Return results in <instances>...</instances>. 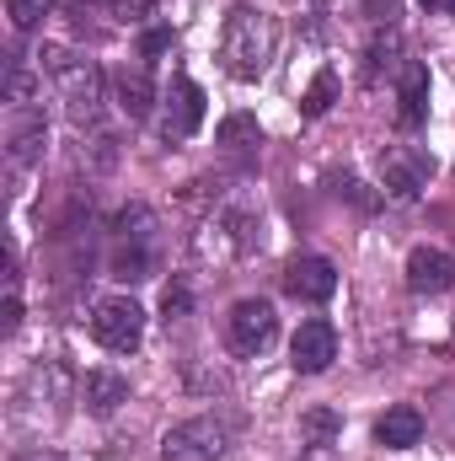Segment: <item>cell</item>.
<instances>
[{
	"instance_id": "cell-5",
	"label": "cell",
	"mask_w": 455,
	"mask_h": 461,
	"mask_svg": "<svg viewBox=\"0 0 455 461\" xmlns=\"http://www.w3.org/2000/svg\"><path fill=\"white\" fill-rule=\"evenodd\" d=\"M273 333H279V317H273V306L268 301H236L226 317V339L236 354H263V348L273 344Z\"/></svg>"
},
{
	"instance_id": "cell-7",
	"label": "cell",
	"mask_w": 455,
	"mask_h": 461,
	"mask_svg": "<svg viewBox=\"0 0 455 461\" xmlns=\"http://www.w3.org/2000/svg\"><path fill=\"white\" fill-rule=\"evenodd\" d=\"M290 359H295L300 375H322V370L338 359V333H333V322H322V317L300 322V333L290 339Z\"/></svg>"
},
{
	"instance_id": "cell-26",
	"label": "cell",
	"mask_w": 455,
	"mask_h": 461,
	"mask_svg": "<svg viewBox=\"0 0 455 461\" xmlns=\"http://www.w3.org/2000/svg\"><path fill=\"white\" fill-rule=\"evenodd\" d=\"M139 49H145V59H156V54H166V49H172V32H166V27H150V32L139 38Z\"/></svg>"
},
{
	"instance_id": "cell-20",
	"label": "cell",
	"mask_w": 455,
	"mask_h": 461,
	"mask_svg": "<svg viewBox=\"0 0 455 461\" xmlns=\"http://www.w3.org/2000/svg\"><path fill=\"white\" fill-rule=\"evenodd\" d=\"M5 11H11V27L32 32L43 16H54V0H5Z\"/></svg>"
},
{
	"instance_id": "cell-11",
	"label": "cell",
	"mask_w": 455,
	"mask_h": 461,
	"mask_svg": "<svg viewBox=\"0 0 455 461\" xmlns=\"http://www.w3.org/2000/svg\"><path fill=\"white\" fill-rule=\"evenodd\" d=\"M81 402H86V413L108 419V413H118L129 402V381L118 370H86L81 375Z\"/></svg>"
},
{
	"instance_id": "cell-18",
	"label": "cell",
	"mask_w": 455,
	"mask_h": 461,
	"mask_svg": "<svg viewBox=\"0 0 455 461\" xmlns=\"http://www.w3.org/2000/svg\"><path fill=\"white\" fill-rule=\"evenodd\" d=\"M397 59H402V38L386 27V32H375L370 38V49H364V70L370 76H380V70H397Z\"/></svg>"
},
{
	"instance_id": "cell-30",
	"label": "cell",
	"mask_w": 455,
	"mask_h": 461,
	"mask_svg": "<svg viewBox=\"0 0 455 461\" xmlns=\"http://www.w3.org/2000/svg\"><path fill=\"white\" fill-rule=\"evenodd\" d=\"M16 461H54V456H32V451H27V456H16Z\"/></svg>"
},
{
	"instance_id": "cell-9",
	"label": "cell",
	"mask_w": 455,
	"mask_h": 461,
	"mask_svg": "<svg viewBox=\"0 0 455 461\" xmlns=\"http://www.w3.org/2000/svg\"><path fill=\"white\" fill-rule=\"evenodd\" d=\"M407 285L418 295H445V290H455V258L440 252V247H413L407 252Z\"/></svg>"
},
{
	"instance_id": "cell-16",
	"label": "cell",
	"mask_w": 455,
	"mask_h": 461,
	"mask_svg": "<svg viewBox=\"0 0 455 461\" xmlns=\"http://www.w3.org/2000/svg\"><path fill=\"white\" fill-rule=\"evenodd\" d=\"M424 113H429V70L424 65H407L402 70V129H418L424 123Z\"/></svg>"
},
{
	"instance_id": "cell-31",
	"label": "cell",
	"mask_w": 455,
	"mask_h": 461,
	"mask_svg": "<svg viewBox=\"0 0 455 461\" xmlns=\"http://www.w3.org/2000/svg\"><path fill=\"white\" fill-rule=\"evenodd\" d=\"M451 16H455V0H451Z\"/></svg>"
},
{
	"instance_id": "cell-13",
	"label": "cell",
	"mask_w": 455,
	"mask_h": 461,
	"mask_svg": "<svg viewBox=\"0 0 455 461\" xmlns=\"http://www.w3.org/2000/svg\"><path fill=\"white\" fill-rule=\"evenodd\" d=\"M113 97H118V108H123V118H129V123H139V118L156 113V81H150L145 70H118Z\"/></svg>"
},
{
	"instance_id": "cell-32",
	"label": "cell",
	"mask_w": 455,
	"mask_h": 461,
	"mask_svg": "<svg viewBox=\"0 0 455 461\" xmlns=\"http://www.w3.org/2000/svg\"><path fill=\"white\" fill-rule=\"evenodd\" d=\"M81 5H86V0H81Z\"/></svg>"
},
{
	"instance_id": "cell-3",
	"label": "cell",
	"mask_w": 455,
	"mask_h": 461,
	"mask_svg": "<svg viewBox=\"0 0 455 461\" xmlns=\"http://www.w3.org/2000/svg\"><path fill=\"white\" fill-rule=\"evenodd\" d=\"M92 339L108 348V354H134L139 339H145V312L129 295H103L92 306Z\"/></svg>"
},
{
	"instance_id": "cell-24",
	"label": "cell",
	"mask_w": 455,
	"mask_h": 461,
	"mask_svg": "<svg viewBox=\"0 0 455 461\" xmlns=\"http://www.w3.org/2000/svg\"><path fill=\"white\" fill-rule=\"evenodd\" d=\"M188 312H193V290H188L183 279H172V285L161 290V317L177 322V317H188Z\"/></svg>"
},
{
	"instance_id": "cell-21",
	"label": "cell",
	"mask_w": 455,
	"mask_h": 461,
	"mask_svg": "<svg viewBox=\"0 0 455 461\" xmlns=\"http://www.w3.org/2000/svg\"><path fill=\"white\" fill-rule=\"evenodd\" d=\"M333 92H338V81H333V70H322V76L311 81V92L300 97L306 118H322V113H327V108H333Z\"/></svg>"
},
{
	"instance_id": "cell-27",
	"label": "cell",
	"mask_w": 455,
	"mask_h": 461,
	"mask_svg": "<svg viewBox=\"0 0 455 461\" xmlns=\"http://www.w3.org/2000/svg\"><path fill=\"white\" fill-rule=\"evenodd\" d=\"M364 11H370L375 27H391L397 22V0H364Z\"/></svg>"
},
{
	"instance_id": "cell-8",
	"label": "cell",
	"mask_w": 455,
	"mask_h": 461,
	"mask_svg": "<svg viewBox=\"0 0 455 461\" xmlns=\"http://www.w3.org/2000/svg\"><path fill=\"white\" fill-rule=\"evenodd\" d=\"M204 123V92L188 81V76H177L172 81V92H166V113H161V140H188L193 129Z\"/></svg>"
},
{
	"instance_id": "cell-12",
	"label": "cell",
	"mask_w": 455,
	"mask_h": 461,
	"mask_svg": "<svg viewBox=\"0 0 455 461\" xmlns=\"http://www.w3.org/2000/svg\"><path fill=\"white\" fill-rule=\"evenodd\" d=\"M375 440L386 446V451H407V446H418L424 440V413L418 408H386L380 413V424H375Z\"/></svg>"
},
{
	"instance_id": "cell-25",
	"label": "cell",
	"mask_w": 455,
	"mask_h": 461,
	"mask_svg": "<svg viewBox=\"0 0 455 461\" xmlns=\"http://www.w3.org/2000/svg\"><path fill=\"white\" fill-rule=\"evenodd\" d=\"M150 11H156V0H113V16L118 22H129V27L150 22Z\"/></svg>"
},
{
	"instance_id": "cell-10",
	"label": "cell",
	"mask_w": 455,
	"mask_h": 461,
	"mask_svg": "<svg viewBox=\"0 0 455 461\" xmlns=\"http://www.w3.org/2000/svg\"><path fill=\"white\" fill-rule=\"evenodd\" d=\"M284 290H290L295 301H327V295L338 290V268H333L327 258H295V263L284 268Z\"/></svg>"
},
{
	"instance_id": "cell-4",
	"label": "cell",
	"mask_w": 455,
	"mask_h": 461,
	"mask_svg": "<svg viewBox=\"0 0 455 461\" xmlns=\"http://www.w3.org/2000/svg\"><path fill=\"white\" fill-rule=\"evenodd\" d=\"M226 456V424L220 419H188L177 429H166L161 461H220Z\"/></svg>"
},
{
	"instance_id": "cell-29",
	"label": "cell",
	"mask_w": 455,
	"mask_h": 461,
	"mask_svg": "<svg viewBox=\"0 0 455 461\" xmlns=\"http://www.w3.org/2000/svg\"><path fill=\"white\" fill-rule=\"evenodd\" d=\"M424 5H429V11H451V0H424Z\"/></svg>"
},
{
	"instance_id": "cell-23",
	"label": "cell",
	"mask_w": 455,
	"mask_h": 461,
	"mask_svg": "<svg viewBox=\"0 0 455 461\" xmlns=\"http://www.w3.org/2000/svg\"><path fill=\"white\" fill-rule=\"evenodd\" d=\"M113 226H118V236H123V241H145V236H150V226H156V215H150L145 204H129Z\"/></svg>"
},
{
	"instance_id": "cell-2",
	"label": "cell",
	"mask_w": 455,
	"mask_h": 461,
	"mask_svg": "<svg viewBox=\"0 0 455 461\" xmlns=\"http://www.w3.org/2000/svg\"><path fill=\"white\" fill-rule=\"evenodd\" d=\"M38 59H43V70H54L65 113L76 123H97V113H103V70H97V59L65 54V49H43Z\"/></svg>"
},
{
	"instance_id": "cell-14",
	"label": "cell",
	"mask_w": 455,
	"mask_h": 461,
	"mask_svg": "<svg viewBox=\"0 0 455 461\" xmlns=\"http://www.w3.org/2000/svg\"><path fill=\"white\" fill-rule=\"evenodd\" d=\"M215 145L236 156V161H252L257 156V145H263V129H257V118L252 113H230L220 129H215Z\"/></svg>"
},
{
	"instance_id": "cell-19",
	"label": "cell",
	"mask_w": 455,
	"mask_h": 461,
	"mask_svg": "<svg viewBox=\"0 0 455 461\" xmlns=\"http://www.w3.org/2000/svg\"><path fill=\"white\" fill-rule=\"evenodd\" d=\"M113 274H118V279H129V285H139V279H150V252H145L139 241H129V247H118V252H113Z\"/></svg>"
},
{
	"instance_id": "cell-6",
	"label": "cell",
	"mask_w": 455,
	"mask_h": 461,
	"mask_svg": "<svg viewBox=\"0 0 455 461\" xmlns=\"http://www.w3.org/2000/svg\"><path fill=\"white\" fill-rule=\"evenodd\" d=\"M380 177H386V194H391V199L413 204V199L424 194V183H429V161H424L413 145H391V150L380 156Z\"/></svg>"
},
{
	"instance_id": "cell-1",
	"label": "cell",
	"mask_w": 455,
	"mask_h": 461,
	"mask_svg": "<svg viewBox=\"0 0 455 461\" xmlns=\"http://www.w3.org/2000/svg\"><path fill=\"white\" fill-rule=\"evenodd\" d=\"M220 59L236 81H257L273 59V22L257 11V5H236L226 16V32H220Z\"/></svg>"
},
{
	"instance_id": "cell-15",
	"label": "cell",
	"mask_w": 455,
	"mask_h": 461,
	"mask_svg": "<svg viewBox=\"0 0 455 461\" xmlns=\"http://www.w3.org/2000/svg\"><path fill=\"white\" fill-rule=\"evenodd\" d=\"M338 435H343L338 408L317 402V408H306V413H300V446H311V451H327V446H333Z\"/></svg>"
},
{
	"instance_id": "cell-17",
	"label": "cell",
	"mask_w": 455,
	"mask_h": 461,
	"mask_svg": "<svg viewBox=\"0 0 455 461\" xmlns=\"http://www.w3.org/2000/svg\"><path fill=\"white\" fill-rule=\"evenodd\" d=\"M43 140H49V129H43V118H22V123L11 129V161H16V167H27V161H38V156H43Z\"/></svg>"
},
{
	"instance_id": "cell-28",
	"label": "cell",
	"mask_w": 455,
	"mask_h": 461,
	"mask_svg": "<svg viewBox=\"0 0 455 461\" xmlns=\"http://www.w3.org/2000/svg\"><path fill=\"white\" fill-rule=\"evenodd\" d=\"M0 328H5V333H16V328H22V301H16V295H5V312H0Z\"/></svg>"
},
{
	"instance_id": "cell-22",
	"label": "cell",
	"mask_w": 455,
	"mask_h": 461,
	"mask_svg": "<svg viewBox=\"0 0 455 461\" xmlns=\"http://www.w3.org/2000/svg\"><path fill=\"white\" fill-rule=\"evenodd\" d=\"M5 97H11V103H32V97H38V76H32L22 59H11V70H5Z\"/></svg>"
}]
</instances>
